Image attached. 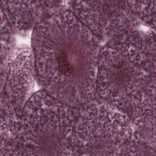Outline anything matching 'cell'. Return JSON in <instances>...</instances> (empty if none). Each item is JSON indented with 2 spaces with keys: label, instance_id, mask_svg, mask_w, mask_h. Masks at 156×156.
<instances>
[{
  "label": "cell",
  "instance_id": "2",
  "mask_svg": "<svg viewBox=\"0 0 156 156\" xmlns=\"http://www.w3.org/2000/svg\"><path fill=\"white\" fill-rule=\"evenodd\" d=\"M155 82V43L153 33L116 37L99 56L96 91L105 101L126 110Z\"/></svg>",
  "mask_w": 156,
  "mask_h": 156
},
{
  "label": "cell",
  "instance_id": "3",
  "mask_svg": "<svg viewBox=\"0 0 156 156\" xmlns=\"http://www.w3.org/2000/svg\"><path fill=\"white\" fill-rule=\"evenodd\" d=\"M79 112L45 91L32 96L20 115L21 155H70L71 136Z\"/></svg>",
  "mask_w": 156,
  "mask_h": 156
},
{
  "label": "cell",
  "instance_id": "10",
  "mask_svg": "<svg viewBox=\"0 0 156 156\" xmlns=\"http://www.w3.org/2000/svg\"><path fill=\"white\" fill-rule=\"evenodd\" d=\"M155 141L147 139L133 131L130 141L126 149V155H155Z\"/></svg>",
  "mask_w": 156,
  "mask_h": 156
},
{
  "label": "cell",
  "instance_id": "6",
  "mask_svg": "<svg viewBox=\"0 0 156 156\" xmlns=\"http://www.w3.org/2000/svg\"><path fill=\"white\" fill-rule=\"evenodd\" d=\"M36 77L33 51L26 45L13 49L1 60V99L20 107L30 98Z\"/></svg>",
  "mask_w": 156,
  "mask_h": 156
},
{
  "label": "cell",
  "instance_id": "8",
  "mask_svg": "<svg viewBox=\"0 0 156 156\" xmlns=\"http://www.w3.org/2000/svg\"><path fill=\"white\" fill-rule=\"evenodd\" d=\"M126 112L133 131L155 141V82L148 85Z\"/></svg>",
  "mask_w": 156,
  "mask_h": 156
},
{
  "label": "cell",
  "instance_id": "9",
  "mask_svg": "<svg viewBox=\"0 0 156 156\" xmlns=\"http://www.w3.org/2000/svg\"><path fill=\"white\" fill-rule=\"evenodd\" d=\"M20 115L12 104L1 99V156L21 155L18 142Z\"/></svg>",
  "mask_w": 156,
  "mask_h": 156
},
{
  "label": "cell",
  "instance_id": "1",
  "mask_svg": "<svg viewBox=\"0 0 156 156\" xmlns=\"http://www.w3.org/2000/svg\"><path fill=\"white\" fill-rule=\"evenodd\" d=\"M32 43L44 91L73 107L88 104L96 91L97 37L70 10H61L35 27Z\"/></svg>",
  "mask_w": 156,
  "mask_h": 156
},
{
  "label": "cell",
  "instance_id": "4",
  "mask_svg": "<svg viewBox=\"0 0 156 156\" xmlns=\"http://www.w3.org/2000/svg\"><path fill=\"white\" fill-rule=\"evenodd\" d=\"M133 132L126 115L105 104H88L79 110L76 119L70 155H124Z\"/></svg>",
  "mask_w": 156,
  "mask_h": 156
},
{
  "label": "cell",
  "instance_id": "5",
  "mask_svg": "<svg viewBox=\"0 0 156 156\" xmlns=\"http://www.w3.org/2000/svg\"><path fill=\"white\" fill-rule=\"evenodd\" d=\"M70 11L96 37H118L138 23L134 1H69Z\"/></svg>",
  "mask_w": 156,
  "mask_h": 156
},
{
  "label": "cell",
  "instance_id": "7",
  "mask_svg": "<svg viewBox=\"0 0 156 156\" xmlns=\"http://www.w3.org/2000/svg\"><path fill=\"white\" fill-rule=\"evenodd\" d=\"M1 10L10 24L20 30H27L41 21L43 14L52 15L62 10V2L49 1H1Z\"/></svg>",
  "mask_w": 156,
  "mask_h": 156
},
{
  "label": "cell",
  "instance_id": "12",
  "mask_svg": "<svg viewBox=\"0 0 156 156\" xmlns=\"http://www.w3.org/2000/svg\"><path fill=\"white\" fill-rule=\"evenodd\" d=\"M13 33L11 25L1 10V60L12 50Z\"/></svg>",
  "mask_w": 156,
  "mask_h": 156
},
{
  "label": "cell",
  "instance_id": "11",
  "mask_svg": "<svg viewBox=\"0 0 156 156\" xmlns=\"http://www.w3.org/2000/svg\"><path fill=\"white\" fill-rule=\"evenodd\" d=\"M134 5L138 18L154 29L156 1H135Z\"/></svg>",
  "mask_w": 156,
  "mask_h": 156
}]
</instances>
